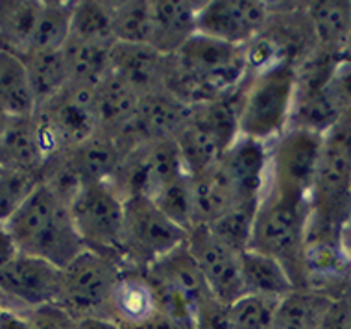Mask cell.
<instances>
[{"label": "cell", "instance_id": "obj_1", "mask_svg": "<svg viewBox=\"0 0 351 329\" xmlns=\"http://www.w3.org/2000/svg\"><path fill=\"white\" fill-rule=\"evenodd\" d=\"M248 76L246 49L194 34L165 60L163 87L189 108L237 91Z\"/></svg>", "mask_w": 351, "mask_h": 329}, {"label": "cell", "instance_id": "obj_2", "mask_svg": "<svg viewBox=\"0 0 351 329\" xmlns=\"http://www.w3.org/2000/svg\"><path fill=\"white\" fill-rule=\"evenodd\" d=\"M19 254L65 269L85 246L74 226L71 206L39 183L30 198L4 222Z\"/></svg>", "mask_w": 351, "mask_h": 329}, {"label": "cell", "instance_id": "obj_3", "mask_svg": "<svg viewBox=\"0 0 351 329\" xmlns=\"http://www.w3.org/2000/svg\"><path fill=\"white\" fill-rule=\"evenodd\" d=\"M296 93V69L279 63L248 74L241 89L239 132L244 137L274 143L289 128Z\"/></svg>", "mask_w": 351, "mask_h": 329}, {"label": "cell", "instance_id": "obj_4", "mask_svg": "<svg viewBox=\"0 0 351 329\" xmlns=\"http://www.w3.org/2000/svg\"><path fill=\"white\" fill-rule=\"evenodd\" d=\"M241 87L228 97L191 108L183 128L176 134L174 143L189 176H200L220 161L233 145L239 132V102Z\"/></svg>", "mask_w": 351, "mask_h": 329}, {"label": "cell", "instance_id": "obj_5", "mask_svg": "<svg viewBox=\"0 0 351 329\" xmlns=\"http://www.w3.org/2000/svg\"><path fill=\"white\" fill-rule=\"evenodd\" d=\"M309 213V202H294L263 193L255 213L248 250H255L278 259L292 285L302 291L303 274V230Z\"/></svg>", "mask_w": 351, "mask_h": 329}, {"label": "cell", "instance_id": "obj_6", "mask_svg": "<svg viewBox=\"0 0 351 329\" xmlns=\"http://www.w3.org/2000/svg\"><path fill=\"white\" fill-rule=\"evenodd\" d=\"M122 267L121 259L84 248L61 269L58 302L74 318L111 317V304Z\"/></svg>", "mask_w": 351, "mask_h": 329}, {"label": "cell", "instance_id": "obj_7", "mask_svg": "<svg viewBox=\"0 0 351 329\" xmlns=\"http://www.w3.org/2000/svg\"><path fill=\"white\" fill-rule=\"evenodd\" d=\"M189 233L174 224L148 196L124 200L121 257L124 265L148 269L161 257L187 243Z\"/></svg>", "mask_w": 351, "mask_h": 329}, {"label": "cell", "instance_id": "obj_8", "mask_svg": "<svg viewBox=\"0 0 351 329\" xmlns=\"http://www.w3.org/2000/svg\"><path fill=\"white\" fill-rule=\"evenodd\" d=\"M324 135L289 128L270 143L267 183L263 193L294 202H309Z\"/></svg>", "mask_w": 351, "mask_h": 329}, {"label": "cell", "instance_id": "obj_9", "mask_svg": "<svg viewBox=\"0 0 351 329\" xmlns=\"http://www.w3.org/2000/svg\"><path fill=\"white\" fill-rule=\"evenodd\" d=\"M34 117L49 158L56 152H67L84 145L100 130L95 87L67 84L49 102L37 106Z\"/></svg>", "mask_w": 351, "mask_h": 329}, {"label": "cell", "instance_id": "obj_10", "mask_svg": "<svg viewBox=\"0 0 351 329\" xmlns=\"http://www.w3.org/2000/svg\"><path fill=\"white\" fill-rule=\"evenodd\" d=\"M71 213L85 248L102 252L122 261L124 198L111 187V183H85L71 202Z\"/></svg>", "mask_w": 351, "mask_h": 329}, {"label": "cell", "instance_id": "obj_11", "mask_svg": "<svg viewBox=\"0 0 351 329\" xmlns=\"http://www.w3.org/2000/svg\"><path fill=\"white\" fill-rule=\"evenodd\" d=\"M187 246L198 263L209 293L230 307L244 296L243 285V252H237L230 244L215 237L206 226H198L189 232Z\"/></svg>", "mask_w": 351, "mask_h": 329}, {"label": "cell", "instance_id": "obj_12", "mask_svg": "<svg viewBox=\"0 0 351 329\" xmlns=\"http://www.w3.org/2000/svg\"><path fill=\"white\" fill-rule=\"evenodd\" d=\"M270 17V2L211 0L198 13V34L224 43L246 47L259 36Z\"/></svg>", "mask_w": 351, "mask_h": 329}, {"label": "cell", "instance_id": "obj_13", "mask_svg": "<svg viewBox=\"0 0 351 329\" xmlns=\"http://www.w3.org/2000/svg\"><path fill=\"white\" fill-rule=\"evenodd\" d=\"M61 269L37 257L19 254L0 269V296L6 307H37L56 304Z\"/></svg>", "mask_w": 351, "mask_h": 329}, {"label": "cell", "instance_id": "obj_14", "mask_svg": "<svg viewBox=\"0 0 351 329\" xmlns=\"http://www.w3.org/2000/svg\"><path fill=\"white\" fill-rule=\"evenodd\" d=\"M270 143L239 135L218 161L220 171L230 182L237 204H259L267 183Z\"/></svg>", "mask_w": 351, "mask_h": 329}, {"label": "cell", "instance_id": "obj_15", "mask_svg": "<svg viewBox=\"0 0 351 329\" xmlns=\"http://www.w3.org/2000/svg\"><path fill=\"white\" fill-rule=\"evenodd\" d=\"M146 272L161 291L185 300L196 311L207 296H213L187 243L161 257L158 263L148 267Z\"/></svg>", "mask_w": 351, "mask_h": 329}, {"label": "cell", "instance_id": "obj_16", "mask_svg": "<svg viewBox=\"0 0 351 329\" xmlns=\"http://www.w3.org/2000/svg\"><path fill=\"white\" fill-rule=\"evenodd\" d=\"M204 2L152 0L150 47L172 56L198 32V13Z\"/></svg>", "mask_w": 351, "mask_h": 329}, {"label": "cell", "instance_id": "obj_17", "mask_svg": "<svg viewBox=\"0 0 351 329\" xmlns=\"http://www.w3.org/2000/svg\"><path fill=\"white\" fill-rule=\"evenodd\" d=\"M47 159L49 150L45 147L36 117L10 119L0 137V167L41 176Z\"/></svg>", "mask_w": 351, "mask_h": 329}, {"label": "cell", "instance_id": "obj_18", "mask_svg": "<svg viewBox=\"0 0 351 329\" xmlns=\"http://www.w3.org/2000/svg\"><path fill=\"white\" fill-rule=\"evenodd\" d=\"M167 56L145 43H115L111 49V73L139 95L163 87Z\"/></svg>", "mask_w": 351, "mask_h": 329}, {"label": "cell", "instance_id": "obj_19", "mask_svg": "<svg viewBox=\"0 0 351 329\" xmlns=\"http://www.w3.org/2000/svg\"><path fill=\"white\" fill-rule=\"evenodd\" d=\"M159 311L158 289L146 269L122 267L117 283L111 317L121 326H134Z\"/></svg>", "mask_w": 351, "mask_h": 329}, {"label": "cell", "instance_id": "obj_20", "mask_svg": "<svg viewBox=\"0 0 351 329\" xmlns=\"http://www.w3.org/2000/svg\"><path fill=\"white\" fill-rule=\"evenodd\" d=\"M191 115V108L182 100L159 87L156 91L141 95L135 121L148 143L152 141L174 139Z\"/></svg>", "mask_w": 351, "mask_h": 329}, {"label": "cell", "instance_id": "obj_21", "mask_svg": "<svg viewBox=\"0 0 351 329\" xmlns=\"http://www.w3.org/2000/svg\"><path fill=\"white\" fill-rule=\"evenodd\" d=\"M67 152L84 183L109 182L128 156L121 143L104 130H98L91 139Z\"/></svg>", "mask_w": 351, "mask_h": 329}, {"label": "cell", "instance_id": "obj_22", "mask_svg": "<svg viewBox=\"0 0 351 329\" xmlns=\"http://www.w3.org/2000/svg\"><path fill=\"white\" fill-rule=\"evenodd\" d=\"M318 49L329 54L346 56L351 37V2L320 0L305 4Z\"/></svg>", "mask_w": 351, "mask_h": 329}, {"label": "cell", "instance_id": "obj_23", "mask_svg": "<svg viewBox=\"0 0 351 329\" xmlns=\"http://www.w3.org/2000/svg\"><path fill=\"white\" fill-rule=\"evenodd\" d=\"M111 49L108 45L91 43L78 37L69 36L61 49L69 84L97 87L111 73Z\"/></svg>", "mask_w": 351, "mask_h": 329}, {"label": "cell", "instance_id": "obj_24", "mask_svg": "<svg viewBox=\"0 0 351 329\" xmlns=\"http://www.w3.org/2000/svg\"><path fill=\"white\" fill-rule=\"evenodd\" d=\"M36 111L37 100L25 61L0 50V113L10 119H19L34 117Z\"/></svg>", "mask_w": 351, "mask_h": 329}, {"label": "cell", "instance_id": "obj_25", "mask_svg": "<svg viewBox=\"0 0 351 329\" xmlns=\"http://www.w3.org/2000/svg\"><path fill=\"white\" fill-rule=\"evenodd\" d=\"M41 8L37 0L0 2V50L17 58L28 54Z\"/></svg>", "mask_w": 351, "mask_h": 329}, {"label": "cell", "instance_id": "obj_26", "mask_svg": "<svg viewBox=\"0 0 351 329\" xmlns=\"http://www.w3.org/2000/svg\"><path fill=\"white\" fill-rule=\"evenodd\" d=\"M95 97L98 122L104 132H115L134 121L137 115L141 95L113 73H109L95 87Z\"/></svg>", "mask_w": 351, "mask_h": 329}, {"label": "cell", "instance_id": "obj_27", "mask_svg": "<svg viewBox=\"0 0 351 329\" xmlns=\"http://www.w3.org/2000/svg\"><path fill=\"white\" fill-rule=\"evenodd\" d=\"M241 263H243L244 294L283 300L287 294L296 291L278 259L265 256L261 252L244 250Z\"/></svg>", "mask_w": 351, "mask_h": 329}, {"label": "cell", "instance_id": "obj_28", "mask_svg": "<svg viewBox=\"0 0 351 329\" xmlns=\"http://www.w3.org/2000/svg\"><path fill=\"white\" fill-rule=\"evenodd\" d=\"M21 60L25 61L37 106L49 102L50 98H54L67 87V67L61 50H37Z\"/></svg>", "mask_w": 351, "mask_h": 329}, {"label": "cell", "instance_id": "obj_29", "mask_svg": "<svg viewBox=\"0 0 351 329\" xmlns=\"http://www.w3.org/2000/svg\"><path fill=\"white\" fill-rule=\"evenodd\" d=\"M331 300L313 291H292L279 302L276 329H318Z\"/></svg>", "mask_w": 351, "mask_h": 329}, {"label": "cell", "instance_id": "obj_30", "mask_svg": "<svg viewBox=\"0 0 351 329\" xmlns=\"http://www.w3.org/2000/svg\"><path fill=\"white\" fill-rule=\"evenodd\" d=\"M73 10L74 2H56V0L43 2L28 54L37 52V50L63 49V45L71 36Z\"/></svg>", "mask_w": 351, "mask_h": 329}, {"label": "cell", "instance_id": "obj_31", "mask_svg": "<svg viewBox=\"0 0 351 329\" xmlns=\"http://www.w3.org/2000/svg\"><path fill=\"white\" fill-rule=\"evenodd\" d=\"M71 36L84 39V41H91V43L113 47L117 39L113 34L111 4L97 2V0L74 2Z\"/></svg>", "mask_w": 351, "mask_h": 329}, {"label": "cell", "instance_id": "obj_32", "mask_svg": "<svg viewBox=\"0 0 351 329\" xmlns=\"http://www.w3.org/2000/svg\"><path fill=\"white\" fill-rule=\"evenodd\" d=\"M0 329H76V318L58 304L37 307H6Z\"/></svg>", "mask_w": 351, "mask_h": 329}, {"label": "cell", "instance_id": "obj_33", "mask_svg": "<svg viewBox=\"0 0 351 329\" xmlns=\"http://www.w3.org/2000/svg\"><path fill=\"white\" fill-rule=\"evenodd\" d=\"M117 43H150L152 0L109 2Z\"/></svg>", "mask_w": 351, "mask_h": 329}, {"label": "cell", "instance_id": "obj_34", "mask_svg": "<svg viewBox=\"0 0 351 329\" xmlns=\"http://www.w3.org/2000/svg\"><path fill=\"white\" fill-rule=\"evenodd\" d=\"M279 302L281 300L244 294L228 307L231 329H276Z\"/></svg>", "mask_w": 351, "mask_h": 329}, {"label": "cell", "instance_id": "obj_35", "mask_svg": "<svg viewBox=\"0 0 351 329\" xmlns=\"http://www.w3.org/2000/svg\"><path fill=\"white\" fill-rule=\"evenodd\" d=\"M259 204H241L231 208L228 213L218 217L215 222L206 226L207 230L218 237L222 243L230 244L237 252L248 250L250 237H252V226H254L255 213Z\"/></svg>", "mask_w": 351, "mask_h": 329}, {"label": "cell", "instance_id": "obj_36", "mask_svg": "<svg viewBox=\"0 0 351 329\" xmlns=\"http://www.w3.org/2000/svg\"><path fill=\"white\" fill-rule=\"evenodd\" d=\"M39 183V174L0 167V224L8 222L17 213V209L30 198Z\"/></svg>", "mask_w": 351, "mask_h": 329}, {"label": "cell", "instance_id": "obj_37", "mask_svg": "<svg viewBox=\"0 0 351 329\" xmlns=\"http://www.w3.org/2000/svg\"><path fill=\"white\" fill-rule=\"evenodd\" d=\"M152 200L158 204V208L169 217L174 224H178L185 232L194 228L193 211V189H191V176H183L174 183L167 185L163 191Z\"/></svg>", "mask_w": 351, "mask_h": 329}, {"label": "cell", "instance_id": "obj_38", "mask_svg": "<svg viewBox=\"0 0 351 329\" xmlns=\"http://www.w3.org/2000/svg\"><path fill=\"white\" fill-rule=\"evenodd\" d=\"M121 326V324H119ZM122 329H196V317L187 313L167 311L159 307L150 318L134 326H121Z\"/></svg>", "mask_w": 351, "mask_h": 329}, {"label": "cell", "instance_id": "obj_39", "mask_svg": "<svg viewBox=\"0 0 351 329\" xmlns=\"http://www.w3.org/2000/svg\"><path fill=\"white\" fill-rule=\"evenodd\" d=\"M351 328V300L348 296L333 298L322 315L318 329H350Z\"/></svg>", "mask_w": 351, "mask_h": 329}, {"label": "cell", "instance_id": "obj_40", "mask_svg": "<svg viewBox=\"0 0 351 329\" xmlns=\"http://www.w3.org/2000/svg\"><path fill=\"white\" fill-rule=\"evenodd\" d=\"M17 256L19 250L15 246L12 233L8 232L6 224H0V269L6 267L8 263L13 261Z\"/></svg>", "mask_w": 351, "mask_h": 329}, {"label": "cell", "instance_id": "obj_41", "mask_svg": "<svg viewBox=\"0 0 351 329\" xmlns=\"http://www.w3.org/2000/svg\"><path fill=\"white\" fill-rule=\"evenodd\" d=\"M76 329H122L115 320L100 317L76 318Z\"/></svg>", "mask_w": 351, "mask_h": 329}, {"label": "cell", "instance_id": "obj_42", "mask_svg": "<svg viewBox=\"0 0 351 329\" xmlns=\"http://www.w3.org/2000/svg\"><path fill=\"white\" fill-rule=\"evenodd\" d=\"M342 241H344V250L346 256H348V263H350V270H351V226H344V235H342Z\"/></svg>", "mask_w": 351, "mask_h": 329}, {"label": "cell", "instance_id": "obj_43", "mask_svg": "<svg viewBox=\"0 0 351 329\" xmlns=\"http://www.w3.org/2000/svg\"><path fill=\"white\" fill-rule=\"evenodd\" d=\"M8 121H10V117L2 115V113H0V137H2V134H4V130H6Z\"/></svg>", "mask_w": 351, "mask_h": 329}, {"label": "cell", "instance_id": "obj_44", "mask_svg": "<svg viewBox=\"0 0 351 329\" xmlns=\"http://www.w3.org/2000/svg\"><path fill=\"white\" fill-rule=\"evenodd\" d=\"M4 309H6V302H4V298L0 296V313L4 311Z\"/></svg>", "mask_w": 351, "mask_h": 329}, {"label": "cell", "instance_id": "obj_45", "mask_svg": "<svg viewBox=\"0 0 351 329\" xmlns=\"http://www.w3.org/2000/svg\"><path fill=\"white\" fill-rule=\"evenodd\" d=\"M346 56H348V58H351V37H350V47H348V54Z\"/></svg>", "mask_w": 351, "mask_h": 329}, {"label": "cell", "instance_id": "obj_46", "mask_svg": "<svg viewBox=\"0 0 351 329\" xmlns=\"http://www.w3.org/2000/svg\"><path fill=\"white\" fill-rule=\"evenodd\" d=\"M346 224H350V226H351V215H350V219H348V222H346Z\"/></svg>", "mask_w": 351, "mask_h": 329}, {"label": "cell", "instance_id": "obj_47", "mask_svg": "<svg viewBox=\"0 0 351 329\" xmlns=\"http://www.w3.org/2000/svg\"><path fill=\"white\" fill-rule=\"evenodd\" d=\"M350 329H351V328H350Z\"/></svg>", "mask_w": 351, "mask_h": 329}]
</instances>
